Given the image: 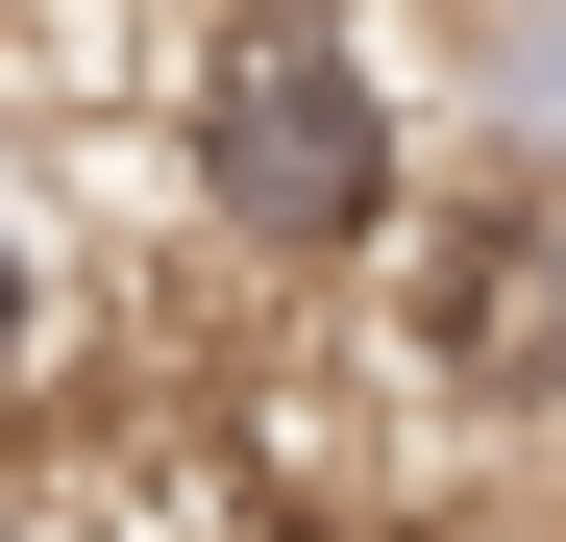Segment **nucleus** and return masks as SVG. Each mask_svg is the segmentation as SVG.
<instances>
[{
    "instance_id": "obj_3",
    "label": "nucleus",
    "mask_w": 566,
    "mask_h": 542,
    "mask_svg": "<svg viewBox=\"0 0 566 542\" xmlns=\"http://www.w3.org/2000/svg\"><path fill=\"white\" fill-rule=\"evenodd\" d=\"M443 148L566 173V0H443Z\"/></svg>"
},
{
    "instance_id": "obj_2",
    "label": "nucleus",
    "mask_w": 566,
    "mask_h": 542,
    "mask_svg": "<svg viewBox=\"0 0 566 542\" xmlns=\"http://www.w3.org/2000/svg\"><path fill=\"white\" fill-rule=\"evenodd\" d=\"M369 321L443 419H566V173H468V198H395L369 247Z\"/></svg>"
},
{
    "instance_id": "obj_4",
    "label": "nucleus",
    "mask_w": 566,
    "mask_h": 542,
    "mask_svg": "<svg viewBox=\"0 0 566 542\" xmlns=\"http://www.w3.org/2000/svg\"><path fill=\"white\" fill-rule=\"evenodd\" d=\"M50 345H74V247H50L25 173H0V395H50Z\"/></svg>"
},
{
    "instance_id": "obj_5",
    "label": "nucleus",
    "mask_w": 566,
    "mask_h": 542,
    "mask_svg": "<svg viewBox=\"0 0 566 542\" xmlns=\"http://www.w3.org/2000/svg\"><path fill=\"white\" fill-rule=\"evenodd\" d=\"M0 542H25V518H0Z\"/></svg>"
},
{
    "instance_id": "obj_1",
    "label": "nucleus",
    "mask_w": 566,
    "mask_h": 542,
    "mask_svg": "<svg viewBox=\"0 0 566 542\" xmlns=\"http://www.w3.org/2000/svg\"><path fill=\"white\" fill-rule=\"evenodd\" d=\"M172 173H198V222L247 247V271H345L395 247V198H419V74L345 25V0H222L198 50H172Z\"/></svg>"
}]
</instances>
